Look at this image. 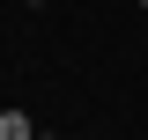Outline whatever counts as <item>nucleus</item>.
<instances>
[{
	"mask_svg": "<svg viewBox=\"0 0 148 140\" xmlns=\"http://www.w3.org/2000/svg\"><path fill=\"white\" fill-rule=\"evenodd\" d=\"M141 7H148V0H141Z\"/></svg>",
	"mask_w": 148,
	"mask_h": 140,
	"instance_id": "obj_2",
	"label": "nucleus"
},
{
	"mask_svg": "<svg viewBox=\"0 0 148 140\" xmlns=\"http://www.w3.org/2000/svg\"><path fill=\"white\" fill-rule=\"evenodd\" d=\"M0 140H37V125L22 118V111H0Z\"/></svg>",
	"mask_w": 148,
	"mask_h": 140,
	"instance_id": "obj_1",
	"label": "nucleus"
}]
</instances>
